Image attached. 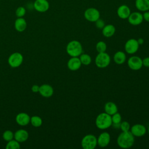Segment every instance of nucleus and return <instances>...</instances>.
I'll return each mask as SVG.
<instances>
[{
  "mask_svg": "<svg viewBox=\"0 0 149 149\" xmlns=\"http://www.w3.org/2000/svg\"><path fill=\"white\" fill-rule=\"evenodd\" d=\"M118 146L123 149L129 148L134 143V136L129 131L122 132L117 137Z\"/></svg>",
  "mask_w": 149,
  "mask_h": 149,
  "instance_id": "f257e3e1",
  "label": "nucleus"
},
{
  "mask_svg": "<svg viewBox=\"0 0 149 149\" xmlns=\"http://www.w3.org/2000/svg\"><path fill=\"white\" fill-rule=\"evenodd\" d=\"M95 123L97 127L99 129H107L112 126L111 115L106 112H102L96 117Z\"/></svg>",
  "mask_w": 149,
  "mask_h": 149,
  "instance_id": "f03ea898",
  "label": "nucleus"
},
{
  "mask_svg": "<svg viewBox=\"0 0 149 149\" xmlns=\"http://www.w3.org/2000/svg\"><path fill=\"white\" fill-rule=\"evenodd\" d=\"M66 51L68 54L71 57L79 56L83 52L82 45L79 41H70L67 44Z\"/></svg>",
  "mask_w": 149,
  "mask_h": 149,
  "instance_id": "7ed1b4c3",
  "label": "nucleus"
},
{
  "mask_svg": "<svg viewBox=\"0 0 149 149\" xmlns=\"http://www.w3.org/2000/svg\"><path fill=\"white\" fill-rule=\"evenodd\" d=\"M81 146L83 149H94L97 146V138L94 134H87L83 137Z\"/></svg>",
  "mask_w": 149,
  "mask_h": 149,
  "instance_id": "20e7f679",
  "label": "nucleus"
},
{
  "mask_svg": "<svg viewBox=\"0 0 149 149\" xmlns=\"http://www.w3.org/2000/svg\"><path fill=\"white\" fill-rule=\"evenodd\" d=\"M110 62V56L105 52L98 53L95 59V65L99 68H105L107 67Z\"/></svg>",
  "mask_w": 149,
  "mask_h": 149,
  "instance_id": "39448f33",
  "label": "nucleus"
},
{
  "mask_svg": "<svg viewBox=\"0 0 149 149\" xmlns=\"http://www.w3.org/2000/svg\"><path fill=\"white\" fill-rule=\"evenodd\" d=\"M84 16L87 20L91 22H95L100 19V13L97 9L94 8H90L85 10Z\"/></svg>",
  "mask_w": 149,
  "mask_h": 149,
  "instance_id": "423d86ee",
  "label": "nucleus"
},
{
  "mask_svg": "<svg viewBox=\"0 0 149 149\" xmlns=\"http://www.w3.org/2000/svg\"><path fill=\"white\" fill-rule=\"evenodd\" d=\"M139 45L137 40L130 38L126 42L125 44V50L129 54H134L138 51Z\"/></svg>",
  "mask_w": 149,
  "mask_h": 149,
  "instance_id": "0eeeda50",
  "label": "nucleus"
},
{
  "mask_svg": "<svg viewBox=\"0 0 149 149\" xmlns=\"http://www.w3.org/2000/svg\"><path fill=\"white\" fill-rule=\"evenodd\" d=\"M127 65L130 69L133 70H138L143 66V61L138 56H130L127 61Z\"/></svg>",
  "mask_w": 149,
  "mask_h": 149,
  "instance_id": "6e6552de",
  "label": "nucleus"
},
{
  "mask_svg": "<svg viewBox=\"0 0 149 149\" xmlns=\"http://www.w3.org/2000/svg\"><path fill=\"white\" fill-rule=\"evenodd\" d=\"M23 57L19 52H14L8 58V63L12 68L19 67L23 62Z\"/></svg>",
  "mask_w": 149,
  "mask_h": 149,
  "instance_id": "1a4fd4ad",
  "label": "nucleus"
},
{
  "mask_svg": "<svg viewBox=\"0 0 149 149\" xmlns=\"http://www.w3.org/2000/svg\"><path fill=\"white\" fill-rule=\"evenodd\" d=\"M130 132L134 137H142L144 136L147 132V129L145 126L142 124H135L130 127Z\"/></svg>",
  "mask_w": 149,
  "mask_h": 149,
  "instance_id": "9d476101",
  "label": "nucleus"
},
{
  "mask_svg": "<svg viewBox=\"0 0 149 149\" xmlns=\"http://www.w3.org/2000/svg\"><path fill=\"white\" fill-rule=\"evenodd\" d=\"M127 19L129 23L133 26L139 25L143 21V14L139 12H134L131 13Z\"/></svg>",
  "mask_w": 149,
  "mask_h": 149,
  "instance_id": "9b49d317",
  "label": "nucleus"
},
{
  "mask_svg": "<svg viewBox=\"0 0 149 149\" xmlns=\"http://www.w3.org/2000/svg\"><path fill=\"white\" fill-rule=\"evenodd\" d=\"M111 136L109 133L104 132L101 133L97 138V145L101 147H105L110 143Z\"/></svg>",
  "mask_w": 149,
  "mask_h": 149,
  "instance_id": "f8f14e48",
  "label": "nucleus"
},
{
  "mask_svg": "<svg viewBox=\"0 0 149 149\" xmlns=\"http://www.w3.org/2000/svg\"><path fill=\"white\" fill-rule=\"evenodd\" d=\"M34 9L39 12H45L49 8V4L47 0H36L34 2Z\"/></svg>",
  "mask_w": 149,
  "mask_h": 149,
  "instance_id": "ddd939ff",
  "label": "nucleus"
},
{
  "mask_svg": "<svg viewBox=\"0 0 149 149\" xmlns=\"http://www.w3.org/2000/svg\"><path fill=\"white\" fill-rule=\"evenodd\" d=\"M68 68L72 71H76L80 69L81 66V63L79 56L71 57L67 63Z\"/></svg>",
  "mask_w": 149,
  "mask_h": 149,
  "instance_id": "4468645a",
  "label": "nucleus"
},
{
  "mask_svg": "<svg viewBox=\"0 0 149 149\" xmlns=\"http://www.w3.org/2000/svg\"><path fill=\"white\" fill-rule=\"evenodd\" d=\"M40 94L46 98L51 97L54 94V89L51 86L48 84H44L40 86Z\"/></svg>",
  "mask_w": 149,
  "mask_h": 149,
  "instance_id": "2eb2a0df",
  "label": "nucleus"
},
{
  "mask_svg": "<svg viewBox=\"0 0 149 149\" xmlns=\"http://www.w3.org/2000/svg\"><path fill=\"white\" fill-rule=\"evenodd\" d=\"M131 13L130 9L126 5H120L117 10V15L122 19H127Z\"/></svg>",
  "mask_w": 149,
  "mask_h": 149,
  "instance_id": "dca6fc26",
  "label": "nucleus"
},
{
  "mask_svg": "<svg viewBox=\"0 0 149 149\" xmlns=\"http://www.w3.org/2000/svg\"><path fill=\"white\" fill-rule=\"evenodd\" d=\"M16 121L19 125L26 126L30 122V118L27 113L21 112L16 115Z\"/></svg>",
  "mask_w": 149,
  "mask_h": 149,
  "instance_id": "f3484780",
  "label": "nucleus"
},
{
  "mask_svg": "<svg viewBox=\"0 0 149 149\" xmlns=\"http://www.w3.org/2000/svg\"><path fill=\"white\" fill-rule=\"evenodd\" d=\"M29 133L24 129H20L17 130L14 134V138L16 140L20 142H24L28 139Z\"/></svg>",
  "mask_w": 149,
  "mask_h": 149,
  "instance_id": "a211bd4d",
  "label": "nucleus"
},
{
  "mask_svg": "<svg viewBox=\"0 0 149 149\" xmlns=\"http://www.w3.org/2000/svg\"><path fill=\"white\" fill-rule=\"evenodd\" d=\"M115 27L112 24H107L105 25V26L102 29V33L103 36L107 38H109L113 36L115 33Z\"/></svg>",
  "mask_w": 149,
  "mask_h": 149,
  "instance_id": "6ab92c4d",
  "label": "nucleus"
},
{
  "mask_svg": "<svg viewBox=\"0 0 149 149\" xmlns=\"http://www.w3.org/2000/svg\"><path fill=\"white\" fill-rule=\"evenodd\" d=\"M135 6L140 11H148L149 10V0H136Z\"/></svg>",
  "mask_w": 149,
  "mask_h": 149,
  "instance_id": "aec40b11",
  "label": "nucleus"
},
{
  "mask_svg": "<svg viewBox=\"0 0 149 149\" xmlns=\"http://www.w3.org/2000/svg\"><path fill=\"white\" fill-rule=\"evenodd\" d=\"M104 111L107 113L112 115L118 112V107L114 102L109 101L105 103L104 105Z\"/></svg>",
  "mask_w": 149,
  "mask_h": 149,
  "instance_id": "412c9836",
  "label": "nucleus"
},
{
  "mask_svg": "<svg viewBox=\"0 0 149 149\" xmlns=\"http://www.w3.org/2000/svg\"><path fill=\"white\" fill-rule=\"evenodd\" d=\"M113 61L118 65H121L125 62L126 60V55L125 53L122 51H117L113 55Z\"/></svg>",
  "mask_w": 149,
  "mask_h": 149,
  "instance_id": "4be33fe9",
  "label": "nucleus"
},
{
  "mask_svg": "<svg viewBox=\"0 0 149 149\" xmlns=\"http://www.w3.org/2000/svg\"><path fill=\"white\" fill-rule=\"evenodd\" d=\"M15 29L19 32H22L27 27V23L24 19L23 17H18L15 22Z\"/></svg>",
  "mask_w": 149,
  "mask_h": 149,
  "instance_id": "5701e85b",
  "label": "nucleus"
},
{
  "mask_svg": "<svg viewBox=\"0 0 149 149\" xmlns=\"http://www.w3.org/2000/svg\"><path fill=\"white\" fill-rule=\"evenodd\" d=\"M79 58L81 63V65L87 66V65H90L91 62V58L88 54H81L79 56Z\"/></svg>",
  "mask_w": 149,
  "mask_h": 149,
  "instance_id": "b1692460",
  "label": "nucleus"
},
{
  "mask_svg": "<svg viewBox=\"0 0 149 149\" xmlns=\"http://www.w3.org/2000/svg\"><path fill=\"white\" fill-rule=\"evenodd\" d=\"M20 147L19 142L16 140L15 139L11 140L8 141V143L6 146V149H19Z\"/></svg>",
  "mask_w": 149,
  "mask_h": 149,
  "instance_id": "393cba45",
  "label": "nucleus"
},
{
  "mask_svg": "<svg viewBox=\"0 0 149 149\" xmlns=\"http://www.w3.org/2000/svg\"><path fill=\"white\" fill-rule=\"evenodd\" d=\"M30 122L31 125L34 127H40L42 123V119L38 116H33L30 118Z\"/></svg>",
  "mask_w": 149,
  "mask_h": 149,
  "instance_id": "a878e982",
  "label": "nucleus"
},
{
  "mask_svg": "<svg viewBox=\"0 0 149 149\" xmlns=\"http://www.w3.org/2000/svg\"><path fill=\"white\" fill-rule=\"evenodd\" d=\"M107 44L103 41H98L95 45V49L98 53L105 52L107 50Z\"/></svg>",
  "mask_w": 149,
  "mask_h": 149,
  "instance_id": "bb28decb",
  "label": "nucleus"
},
{
  "mask_svg": "<svg viewBox=\"0 0 149 149\" xmlns=\"http://www.w3.org/2000/svg\"><path fill=\"white\" fill-rule=\"evenodd\" d=\"M2 137L3 139L6 141H9L12 139H13L14 138V134L13 133L9 130H7L6 131H5L2 134Z\"/></svg>",
  "mask_w": 149,
  "mask_h": 149,
  "instance_id": "cd10ccee",
  "label": "nucleus"
},
{
  "mask_svg": "<svg viewBox=\"0 0 149 149\" xmlns=\"http://www.w3.org/2000/svg\"><path fill=\"white\" fill-rule=\"evenodd\" d=\"M112 123H120L122 122L121 115L118 112L111 115Z\"/></svg>",
  "mask_w": 149,
  "mask_h": 149,
  "instance_id": "c85d7f7f",
  "label": "nucleus"
},
{
  "mask_svg": "<svg viewBox=\"0 0 149 149\" xmlns=\"http://www.w3.org/2000/svg\"><path fill=\"white\" fill-rule=\"evenodd\" d=\"M120 129L122 130V132L129 131L130 129V125L128 122L123 121V122H121L120 123Z\"/></svg>",
  "mask_w": 149,
  "mask_h": 149,
  "instance_id": "c756f323",
  "label": "nucleus"
},
{
  "mask_svg": "<svg viewBox=\"0 0 149 149\" xmlns=\"http://www.w3.org/2000/svg\"><path fill=\"white\" fill-rule=\"evenodd\" d=\"M26 13V9L23 6H20L16 10V15L17 17H22Z\"/></svg>",
  "mask_w": 149,
  "mask_h": 149,
  "instance_id": "7c9ffc66",
  "label": "nucleus"
},
{
  "mask_svg": "<svg viewBox=\"0 0 149 149\" xmlns=\"http://www.w3.org/2000/svg\"><path fill=\"white\" fill-rule=\"evenodd\" d=\"M95 26L98 29H102L103 27L105 26L104 21L101 19H98L97 21L95 22Z\"/></svg>",
  "mask_w": 149,
  "mask_h": 149,
  "instance_id": "2f4dec72",
  "label": "nucleus"
},
{
  "mask_svg": "<svg viewBox=\"0 0 149 149\" xmlns=\"http://www.w3.org/2000/svg\"><path fill=\"white\" fill-rule=\"evenodd\" d=\"M143 61V66L149 68V57H146L143 59H142Z\"/></svg>",
  "mask_w": 149,
  "mask_h": 149,
  "instance_id": "473e14b6",
  "label": "nucleus"
},
{
  "mask_svg": "<svg viewBox=\"0 0 149 149\" xmlns=\"http://www.w3.org/2000/svg\"><path fill=\"white\" fill-rule=\"evenodd\" d=\"M143 20H145L146 22H149V12L148 11H146L143 14Z\"/></svg>",
  "mask_w": 149,
  "mask_h": 149,
  "instance_id": "72a5a7b5",
  "label": "nucleus"
},
{
  "mask_svg": "<svg viewBox=\"0 0 149 149\" xmlns=\"http://www.w3.org/2000/svg\"><path fill=\"white\" fill-rule=\"evenodd\" d=\"M31 90L34 93H37V92H39V89H40V86H38V85H36V84H34L33 85L32 87H31Z\"/></svg>",
  "mask_w": 149,
  "mask_h": 149,
  "instance_id": "f704fd0d",
  "label": "nucleus"
},
{
  "mask_svg": "<svg viewBox=\"0 0 149 149\" xmlns=\"http://www.w3.org/2000/svg\"><path fill=\"white\" fill-rule=\"evenodd\" d=\"M121 123V122H120ZM120 123H112V126L115 128V129H120Z\"/></svg>",
  "mask_w": 149,
  "mask_h": 149,
  "instance_id": "c9c22d12",
  "label": "nucleus"
},
{
  "mask_svg": "<svg viewBox=\"0 0 149 149\" xmlns=\"http://www.w3.org/2000/svg\"><path fill=\"white\" fill-rule=\"evenodd\" d=\"M137 40V42H138L139 45H141V44H143L144 43V40L142 38H139Z\"/></svg>",
  "mask_w": 149,
  "mask_h": 149,
  "instance_id": "e433bc0d",
  "label": "nucleus"
},
{
  "mask_svg": "<svg viewBox=\"0 0 149 149\" xmlns=\"http://www.w3.org/2000/svg\"><path fill=\"white\" fill-rule=\"evenodd\" d=\"M147 132H148V134H149V126H148V129H147Z\"/></svg>",
  "mask_w": 149,
  "mask_h": 149,
  "instance_id": "4c0bfd02",
  "label": "nucleus"
}]
</instances>
